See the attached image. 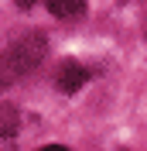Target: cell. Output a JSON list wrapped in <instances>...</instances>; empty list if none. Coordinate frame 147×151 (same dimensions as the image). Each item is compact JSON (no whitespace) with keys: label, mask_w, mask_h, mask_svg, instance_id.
Segmentation results:
<instances>
[{"label":"cell","mask_w":147,"mask_h":151,"mask_svg":"<svg viewBox=\"0 0 147 151\" xmlns=\"http://www.w3.org/2000/svg\"><path fill=\"white\" fill-rule=\"evenodd\" d=\"M14 124H17L14 106H0V137H10L14 134Z\"/></svg>","instance_id":"obj_4"},{"label":"cell","mask_w":147,"mask_h":151,"mask_svg":"<svg viewBox=\"0 0 147 151\" xmlns=\"http://www.w3.org/2000/svg\"><path fill=\"white\" fill-rule=\"evenodd\" d=\"M41 151H69V148H62V144H48V148H41Z\"/></svg>","instance_id":"obj_5"},{"label":"cell","mask_w":147,"mask_h":151,"mask_svg":"<svg viewBox=\"0 0 147 151\" xmlns=\"http://www.w3.org/2000/svg\"><path fill=\"white\" fill-rule=\"evenodd\" d=\"M48 52V41L41 35H28V38H21V41H14L7 52V58H4V72H0V86H7L10 76H17V72H31V69L45 58Z\"/></svg>","instance_id":"obj_1"},{"label":"cell","mask_w":147,"mask_h":151,"mask_svg":"<svg viewBox=\"0 0 147 151\" xmlns=\"http://www.w3.org/2000/svg\"><path fill=\"white\" fill-rule=\"evenodd\" d=\"M86 79H89V72H86L82 65H75V62H65V65L58 69V76H55V83H58L62 93H75V89H82Z\"/></svg>","instance_id":"obj_2"},{"label":"cell","mask_w":147,"mask_h":151,"mask_svg":"<svg viewBox=\"0 0 147 151\" xmlns=\"http://www.w3.org/2000/svg\"><path fill=\"white\" fill-rule=\"evenodd\" d=\"M48 10L55 17H79L86 10V4H79V0H48Z\"/></svg>","instance_id":"obj_3"}]
</instances>
